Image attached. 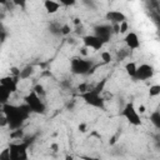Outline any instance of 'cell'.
<instances>
[{
  "instance_id": "cell-1",
  "label": "cell",
  "mask_w": 160,
  "mask_h": 160,
  "mask_svg": "<svg viewBox=\"0 0 160 160\" xmlns=\"http://www.w3.org/2000/svg\"><path fill=\"white\" fill-rule=\"evenodd\" d=\"M30 109L22 104V105H12V104H5L2 106V114L6 118L8 128L12 131L16 129H21L24 122L28 120L30 115Z\"/></svg>"
},
{
  "instance_id": "cell-2",
  "label": "cell",
  "mask_w": 160,
  "mask_h": 160,
  "mask_svg": "<svg viewBox=\"0 0 160 160\" xmlns=\"http://www.w3.org/2000/svg\"><path fill=\"white\" fill-rule=\"evenodd\" d=\"M105 85H106V79H102L96 85L91 86L88 91L79 94V98L81 100H84L85 104H88L92 108L104 110L105 109V99H104L102 94L105 90Z\"/></svg>"
},
{
  "instance_id": "cell-3",
  "label": "cell",
  "mask_w": 160,
  "mask_h": 160,
  "mask_svg": "<svg viewBox=\"0 0 160 160\" xmlns=\"http://www.w3.org/2000/svg\"><path fill=\"white\" fill-rule=\"evenodd\" d=\"M95 69L94 61L88 58L75 56L70 60V70L74 75H88Z\"/></svg>"
},
{
  "instance_id": "cell-4",
  "label": "cell",
  "mask_w": 160,
  "mask_h": 160,
  "mask_svg": "<svg viewBox=\"0 0 160 160\" xmlns=\"http://www.w3.org/2000/svg\"><path fill=\"white\" fill-rule=\"evenodd\" d=\"M31 141L29 140H20L9 144V150L11 155V160H29V146Z\"/></svg>"
},
{
  "instance_id": "cell-5",
  "label": "cell",
  "mask_w": 160,
  "mask_h": 160,
  "mask_svg": "<svg viewBox=\"0 0 160 160\" xmlns=\"http://www.w3.org/2000/svg\"><path fill=\"white\" fill-rule=\"evenodd\" d=\"M24 104L30 109L31 112H35V114H45V111H46V106H45L42 99L39 98L34 91H30L24 98Z\"/></svg>"
},
{
  "instance_id": "cell-6",
  "label": "cell",
  "mask_w": 160,
  "mask_h": 160,
  "mask_svg": "<svg viewBox=\"0 0 160 160\" xmlns=\"http://www.w3.org/2000/svg\"><path fill=\"white\" fill-rule=\"evenodd\" d=\"M121 115L125 118V120L129 124H131L134 126H139V125L142 124L141 116L136 111V108H135V105L132 102H126L125 104V106H124V109L121 111Z\"/></svg>"
},
{
  "instance_id": "cell-7",
  "label": "cell",
  "mask_w": 160,
  "mask_h": 160,
  "mask_svg": "<svg viewBox=\"0 0 160 160\" xmlns=\"http://www.w3.org/2000/svg\"><path fill=\"white\" fill-rule=\"evenodd\" d=\"M154 68L149 64H141L136 68V72L134 75V80H139V81H145V80H149L154 76Z\"/></svg>"
},
{
  "instance_id": "cell-8",
  "label": "cell",
  "mask_w": 160,
  "mask_h": 160,
  "mask_svg": "<svg viewBox=\"0 0 160 160\" xmlns=\"http://www.w3.org/2000/svg\"><path fill=\"white\" fill-rule=\"evenodd\" d=\"M92 30H94V35L98 36L100 40H102L104 44H106L112 35V30H111L110 24H99V25L94 26Z\"/></svg>"
},
{
  "instance_id": "cell-9",
  "label": "cell",
  "mask_w": 160,
  "mask_h": 160,
  "mask_svg": "<svg viewBox=\"0 0 160 160\" xmlns=\"http://www.w3.org/2000/svg\"><path fill=\"white\" fill-rule=\"evenodd\" d=\"M82 40V44L84 46H86L89 50L92 49L94 51H98V50H101L104 48V42L102 40H100L98 36H95L94 34H86V35H82L81 38Z\"/></svg>"
},
{
  "instance_id": "cell-10",
  "label": "cell",
  "mask_w": 160,
  "mask_h": 160,
  "mask_svg": "<svg viewBox=\"0 0 160 160\" xmlns=\"http://www.w3.org/2000/svg\"><path fill=\"white\" fill-rule=\"evenodd\" d=\"M105 19L110 22V25L121 24L122 21H126V15L120 10H109L105 14Z\"/></svg>"
},
{
  "instance_id": "cell-11",
  "label": "cell",
  "mask_w": 160,
  "mask_h": 160,
  "mask_svg": "<svg viewBox=\"0 0 160 160\" xmlns=\"http://www.w3.org/2000/svg\"><path fill=\"white\" fill-rule=\"evenodd\" d=\"M124 41L129 50H136L140 48V39H139L138 34L134 31H129L128 34H125Z\"/></svg>"
},
{
  "instance_id": "cell-12",
  "label": "cell",
  "mask_w": 160,
  "mask_h": 160,
  "mask_svg": "<svg viewBox=\"0 0 160 160\" xmlns=\"http://www.w3.org/2000/svg\"><path fill=\"white\" fill-rule=\"evenodd\" d=\"M18 84H19V79L14 78L11 75H6L0 79V85H2L5 89H8L11 94L18 90Z\"/></svg>"
},
{
  "instance_id": "cell-13",
  "label": "cell",
  "mask_w": 160,
  "mask_h": 160,
  "mask_svg": "<svg viewBox=\"0 0 160 160\" xmlns=\"http://www.w3.org/2000/svg\"><path fill=\"white\" fill-rule=\"evenodd\" d=\"M44 8H45L48 14H55L60 10L61 4L59 1H54V0H45L44 1Z\"/></svg>"
},
{
  "instance_id": "cell-14",
  "label": "cell",
  "mask_w": 160,
  "mask_h": 160,
  "mask_svg": "<svg viewBox=\"0 0 160 160\" xmlns=\"http://www.w3.org/2000/svg\"><path fill=\"white\" fill-rule=\"evenodd\" d=\"M34 66L32 65H26V66H24L22 69H20V75H19V79L20 80H26V79H29L32 74H34Z\"/></svg>"
},
{
  "instance_id": "cell-15",
  "label": "cell",
  "mask_w": 160,
  "mask_h": 160,
  "mask_svg": "<svg viewBox=\"0 0 160 160\" xmlns=\"http://www.w3.org/2000/svg\"><path fill=\"white\" fill-rule=\"evenodd\" d=\"M10 96H11V92L8 89H5L2 85H0V105L8 104Z\"/></svg>"
},
{
  "instance_id": "cell-16",
  "label": "cell",
  "mask_w": 160,
  "mask_h": 160,
  "mask_svg": "<svg viewBox=\"0 0 160 160\" xmlns=\"http://www.w3.org/2000/svg\"><path fill=\"white\" fill-rule=\"evenodd\" d=\"M61 25H62V24H60V22H58V21H52V22H50V25H49V31H50L52 35L59 36V35H61Z\"/></svg>"
},
{
  "instance_id": "cell-17",
  "label": "cell",
  "mask_w": 160,
  "mask_h": 160,
  "mask_svg": "<svg viewBox=\"0 0 160 160\" xmlns=\"http://www.w3.org/2000/svg\"><path fill=\"white\" fill-rule=\"evenodd\" d=\"M136 68H138V65L134 61H129L125 64V71L130 78H134V75L136 72Z\"/></svg>"
},
{
  "instance_id": "cell-18",
  "label": "cell",
  "mask_w": 160,
  "mask_h": 160,
  "mask_svg": "<svg viewBox=\"0 0 160 160\" xmlns=\"http://www.w3.org/2000/svg\"><path fill=\"white\" fill-rule=\"evenodd\" d=\"M150 121L154 124V126H155L156 129L160 128V111H159V110H155L154 112H151V115H150Z\"/></svg>"
},
{
  "instance_id": "cell-19",
  "label": "cell",
  "mask_w": 160,
  "mask_h": 160,
  "mask_svg": "<svg viewBox=\"0 0 160 160\" xmlns=\"http://www.w3.org/2000/svg\"><path fill=\"white\" fill-rule=\"evenodd\" d=\"M10 138L11 139H14V140H22L24 138H25V132H24V130L22 129H16V130H12L11 132H10Z\"/></svg>"
},
{
  "instance_id": "cell-20",
  "label": "cell",
  "mask_w": 160,
  "mask_h": 160,
  "mask_svg": "<svg viewBox=\"0 0 160 160\" xmlns=\"http://www.w3.org/2000/svg\"><path fill=\"white\" fill-rule=\"evenodd\" d=\"M31 91H34L39 98H44L45 95H46V91H45V89H44V86L41 85V84H36L34 88H32V90Z\"/></svg>"
},
{
  "instance_id": "cell-21",
  "label": "cell",
  "mask_w": 160,
  "mask_h": 160,
  "mask_svg": "<svg viewBox=\"0 0 160 160\" xmlns=\"http://www.w3.org/2000/svg\"><path fill=\"white\" fill-rule=\"evenodd\" d=\"M149 95L151 98H155V96H159L160 95V85L159 84H154L150 86L149 89Z\"/></svg>"
},
{
  "instance_id": "cell-22",
  "label": "cell",
  "mask_w": 160,
  "mask_h": 160,
  "mask_svg": "<svg viewBox=\"0 0 160 160\" xmlns=\"http://www.w3.org/2000/svg\"><path fill=\"white\" fill-rule=\"evenodd\" d=\"M100 56H101V60H102L104 64H109L112 60V56H111L110 51H101Z\"/></svg>"
},
{
  "instance_id": "cell-23",
  "label": "cell",
  "mask_w": 160,
  "mask_h": 160,
  "mask_svg": "<svg viewBox=\"0 0 160 160\" xmlns=\"http://www.w3.org/2000/svg\"><path fill=\"white\" fill-rule=\"evenodd\" d=\"M0 160H11V155H10V150L9 148H5L0 151Z\"/></svg>"
},
{
  "instance_id": "cell-24",
  "label": "cell",
  "mask_w": 160,
  "mask_h": 160,
  "mask_svg": "<svg viewBox=\"0 0 160 160\" xmlns=\"http://www.w3.org/2000/svg\"><path fill=\"white\" fill-rule=\"evenodd\" d=\"M128 32H129V22L122 21L121 24H119V34H128Z\"/></svg>"
},
{
  "instance_id": "cell-25",
  "label": "cell",
  "mask_w": 160,
  "mask_h": 160,
  "mask_svg": "<svg viewBox=\"0 0 160 160\" xmlns=\"http://www.w3.org/2000/svg\"><path fill=\"white\" fill-rule=\"evenodd\" d=\"M70 32H71V28L68 24H62L61 25V35L68 36V35H70Z\"/></svg>"
},
{
  "instance_id": "cell-26",
  "label": "cell",
  "mask_w": 160,
  "mask_h": 160,
  "mask_svg": "<svg viewBox=\"0 0 160 160\" xmlns=\"http://www.w3.org/2000/svg\"><path fill=\"white\" fill-rule=\"evenodd\" d=\"M9 75H11V76H14V78H18V79H19L20 69H19V68H16V66H11V68H10V74H9Z\"/></svg>"
},
{
  "instance_id": "cell-27",
  "label": "cell",
  "mask_w": 160,
  "mask_h": 160,
  "mask_svg": "<svg viewBox=\"0 0 160 160\" xmlns=\"http://www.w3.org/2000/svg\"><path fill=\"white\" fill-rule=\"evenodd\" d=\"M129 54V51L126 49H121L120 51H118V60H122L124 58H126Z\"/></svg>"
},
{
  "instance_id": "cell-28",
  "label": "cell",
  "mask_w": 160,
  "mask_h": 160,
  "mask_svg": "<svg viewBox=\"0 0 160 160\" xmlns=\"http://www.w3.org/2000/svg\"><path fill=\"white\" fill-rule=\"evenodd\" d=\"M6 126H8L6 118L4 116V114H0V128H6Z\"/></svg>"
},
{
  "instance_id": "cell-29",
  "label": "cell",
  "mask_w": 160,
  "mask_h": 160,
  "mask_svg": "<svg viewBox=\"0 0 160 160\" xmlns=\"http://www.w3.org/2000/svg\"><path fill=\"white\" fill-rule=\"evenodd\" d=\"M88 50H89V49L82 45V46L80 48V56H81V58H86V56H88Z\"/></svg>"
},
{
  "instance_id": "cell-30",
  "label": "cell",
  "mask_w": 160,
  "mask_h": 160,
  "mask_svg": "<svg viewBox=\"0 0 160 160\" xmlns=\"http://www.w3.org/2000/svg\"><path fill=\"white\" fill-rule=\"evenodd\" d=\"M78 129H79L80 132H86V130H88V125H86V122H80L79 126H78Z\"/></svg>"
},
{
  "instance_id": "cell-31",
  "label": "cell",
  "mask_w": 160,
  "mask_h": 160,
  "mask_svg": "<svg viewBox=\"0 0 160 160\" xmlns=\"http://www.w3.org/2000/svg\"><path fill=\"white\" fill-rule=\"evenodd\" d=\"M136 111L139 112V115H141V114H144V112L146 111V108H145V105H142V104H141V105H139V106L136 108Z\"/></svg>"
},
{
  "instance_id": "cell-32",
  "label": "cell",
  "mask_w": 160,
  "mask_h": 160,
  "mask_svg": "<svg viewBox=\"0 0 160 160\" xmlns=\"http://www.w3.org/2000/svg\"><path fill=\"white\" fill-rule=\"evenodd\" d=\"M82 31H84V26L82 25H78L76 26V34L81 35V38H82Z\"/></svg>"
},
{
  "instance_id": "cell-33",
  "label": "cell",
  "mask_w": 160,
  "mask_h": 160,
  "mask_svg": "<svg viewBox=\"0 0 160 160\" xmlns=\"http://www.w3.org/2000/svg\"><path fill=\"white\" fill-rule=\"evenodd\" d=\"M50 149H51V151L56 152V151H59V145L56 142H52V144H50Z\"/></svg>"
},
{
  "instance_id": "cell-34",
  "label": "cell",
  "mask_w": 160,
  "mask_h": 160,
  "mask_svg": "<svg viewBox=\"0 0 160 160\" xmlns=\"http://www.w3.org/2000/svg\"><path fill=\"white\" fill-rule=\"evenodd\" d=\"M115 142H116V136H112V138L110 139V141H109V144H110V145H114Z\"/></svg>"
},
{
  "instance_id": "cell-35",
  "label": "cell",
  "mask_w": 160,
  "mask_h": 160,
  "mask_svg": "<svg viewBox=\"0 0 160 160\" xmlns=\"http://www.w3.org/2000/svg\"><path fill=\"white\" fill-rule=\"evenodd\" d=\"M65 160H74V156L72 155H66L65 156Z\"/></svg>"
},
{
  "instance_id": "cell-36",
  "label": "cell",
  "mask_w": 160,
  "mask_h": 160,
  "mask_svg": "<svg viewBox=\"0 0 160 160\" xmlns=\"http://www.w3.org/2000/svg\"><path fill=\"white\" fill-rule=\"evenodd\" d=\"M74 22H75V25H76V26H78V25H81L80 19H75V20H74Z\"/></svg>"
}]
</instances>
